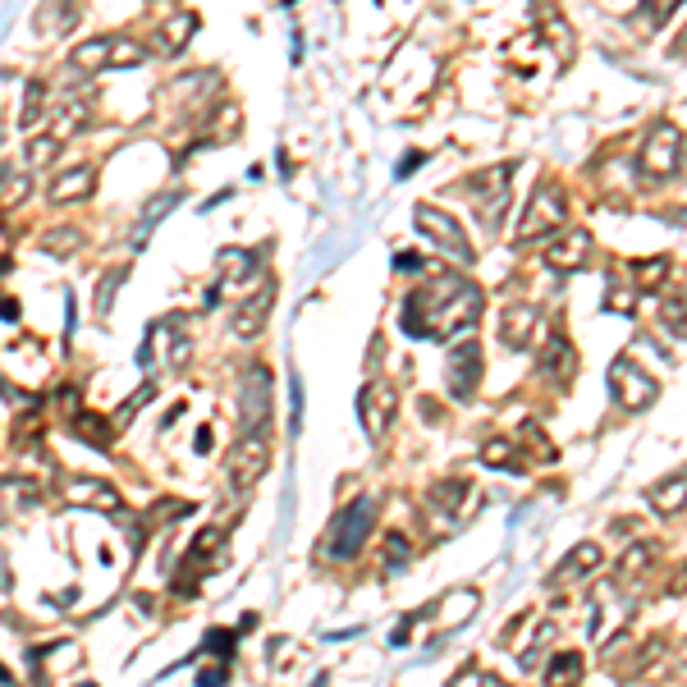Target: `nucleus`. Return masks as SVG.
Returning <instances> with one entry per match:
<instances>
[{"label": "nucleus", "instance_id": "obj_1", "mask_svg": "<svg viewBox=\"0 0 687 687\" xmlns=\"http://www.w3.org/2000/svg\"><path fill=\"white\" fill-rule=\"evenodd\" d=\"M481 289L464 276H436L404 298V330L412 339H464L481 321Z\"/></svg>", "mask_w": 687, "mask_h": 687}, {"label": "nucleus", "instance_id": "obj_2", "mask_svg": "<svg viewBox=\"0 0 687 687\" xmlns=\"http://www.w3.org/2000/svg\"><path fill=\"white\" fill-rule=\"evenodd\" d=\"M564 220H568V193H564V183L546 179V183H537V193H531V202L522 207V220L514 229V243L527 248L537 239H550L555 229H564Z\"/></svg>", "mask_w": 687, "mask_h": 687}, {"label": "nucleus", "instance_id": "obj_3", "mask_svg": "<svg viewBox=\"0 0 687 687\" xmlns=\"http://www.w3.org/2000/svg\"><path fill=\"white\" fill-rule=\"evenodd\" d=\"M151 56L147 42L138 37H125V32H110V37H88V42L73 47V69L79 73H97V69H133Z\"/></svg>", "mask_w": 687, "mask_h": 687}, {"label": "nucleus", "instance_id": "obj_4", "mask_svg": "<svg viewBox=\"0 0 687 687\" xmlns=\"http://www.w3.org/2000/svg\"><path fill=\"white\" fill-rule=\"evenodd\" d=\"M371 527H376V500L358 495V500H349V505L335 514V522H330V531H326V555H330V559H354V555L367 546Z\"/></svg>", "mask_w": 687, "mask_h": 687}, {"label": "nucleus", "instance_id": "obj_5", "mask_svg": "<svg viewBox=\"0 0 687 687\" xmlns=\"http://www.w3.org/2000/svg\"><path fill=\"white\" fill-rule=\"evenodd\" d=\"M678 166H683V133H678V125L660 120L651 133L641 138L637 175H641L646 183H669V179L678 175Z\"/></svg>", "mask_w": 687, "mask_h": 687}, {"label": "nucleus", "instance_id": "obj_6", "mask_svg": "<svg viewBox=\"0 0 687 687\" xmlns=\"http://www.w3.org/2000/svg\"><path fill=\"white\" fill-rule=\"evenodd\" d=\"M609 399H615L624 412H646L660 399V380L651 371H641L637 358H615L609 362Z\"/></svg>", "mask_w": 687, "mask_h": 687}, {"label": "nucleus", "instance_id": "obj_7", "mask_svg": "<svg viewBox=\"0 0 687 687\" xmlns=\"http://www.w3.org/2000/svg\"><path fill=\"white\" fill-rule=\"evenodd\" d=\"M266 468H271V440H266V431H243V440L225 454V477L239 495L252 490L266 477Z\"/></svg>", "mask_w": 687, "mask_h": 687}, {"label": "nucleus", "instance_id": "obj_8", "mask_svg": "<svg viewBox=\"0 0 687 687\" xmlns=\"http://www.w3.org/2000/svg\"><path fill=\"white\" fill-rule=\"evenodd\" d=\"M358 417H362L367 440H386V431L399 417V390L390 386V380H380V376L367 380V386L358 390Z\"/></svg>", "mask_w": 687, "mask_h": 687}, {"label": "nucleus", "instance_id": "obj_9", "mask_svg": "<svg viewBox=\"0 0 687 687\" xmlns=\"http://www.w3.org/2000/svg\"><path fill=\"white\" fill-rule=\"evenodd\" d=\"M481 371H486V358H481V344L468 335V339H454V349L445 358V386L454 399H472L477 386H481Z\"/></svg>", "mask_w": 687, "mask_h": 687}, {"label": "nucleus", "instance_id": "obj_10", "mask_svg": "<svg viewBox=\"0 0 687 687\" xmlns=\"http://www.w3.org/2000/svg\"><path fill=\"white\" fill-rule=\"evenodd\" d=\"M412 225L422 229V235L440 248V252H449V257H458V261H472V243H468V229L458 225L449 211H440V207H431V202H422L412 211Z\"/></svg>", "mask_w": 687, "mask_h": 687}, {"label": "nucleus", "instance_id": "obj_11", "mask_svg": "<svg viewBox=\"0 0 687 687\" xmlns=\"http://www.w3.org/2000/svg\"><path fill=\"white\" fill-rule=\"evenodd\" d=\"M541 261L559 276L583 271V266L591 261V235L587 229H555V235L546 239V248H541Z\"/></svg>", "mask_w": 687, "mask_h": 687}, {"label": "nucleus", "instance_id": "obj_12", "mask_svg": "<svg viewBox=\"0 0 687 687\" xmlns=\"http://www.w3.org/2000/svg\"><path fill=\"white\" fill-rule=\"evenodd\" d=\"M271 386H276L271 367L252 362L248 376H243V395H239V404H243V431H266V427H271Z\"/></svg>", "mask_w": 687, "mask_h": 687}, {"label": "nucleus", "instance_id": "obj_13", "mask_svg": "<svg viewBox=\"0 0 687 687\" xmlns=\"http://www.w3.org/2000/svg\"><path fill=\"white\" fill-rule=\"evenodd\" d=\"M509 179H514V161H505V166H486V170H477V175L464 179V193L481 202V211H486L490 225H495V211H500L505 198H509Z\"/></svg>", "mask_w": 687, "mask_h": 687}, {"label": "nucleus", "instance_id": "obj_14", "mask_svg": "<svg viewBox=\"0 0 687 687\" xmlns=\"http://www.w3.org/2000/svg\"><path fill=\"white\" fill-rule=\"evenodd\" d=\"M537 330H541V308H531V302H509V308L500 312V326H495L500 344L514 354L531 349V344H537Z\"/></svg>", "mask_w": 687, "mask_h": 687}, {"label": "nucleus", "instance_id": "obj_15", "mask_svg": "<svg viewBox=\"0 0 687 687\" xmlns=\"http://www.w3.org/2000/svg\"><path fill=\"white\" fill-rule=\"evenodd\" d=\"M271 308H276V280H271V276H257L252 293L239 302V312H235V335H239V339L261 335V326H266V317H271Z\"/></svg>", "mask_w": 687, "mask_h": 687}, {"label": "nucleus", "instance_id": "obj_16", "mask_svg": "<svg viewBox=\"0 0 687 687\" xmlns=\"http://www.w3.org/2000/svg\"><path fill=\"white\" fill-rule=\"evenodd\" d=\"M64 490V500L69 505H79V509H101V514H125V500H120V490L97 481V477H64L60 481Z\"/></svg>", "mask_w": 687, "mask_h": 687}, {"label": "nucleus", "instance_id": "obj_17", "mask_svg": "<svg viewBox=\"0 0 687 687\" xmlns=\"http://www.w3.org/2000/svg\"><path fill=\"white\" fill-rule=\"evenodd\" d=\"M37 500H42V486H37L32 477H19V472L0 477V527L14 522L28 509H37Z\"/></svg>", "mask_w": 687, "mask_h": 687}, {"label": "nucleus", "instance_id": "obj_18", "mask_svg": "<svg viewBox=\"0 0 687 687\" xmlns=\"http://www.w3.org/2000/svg\"><path fill=\"white\" fill-rule=\"evenodd\" d=\"M220 550H225V537H220V531H216V527L198 531V541H193V550H188V555H183V568H179V572H183V583H179V591H193V587H198V578H202V572H198V568H202V564H211V559H216Z\"/></svg>", "mask_w": 687, "mask_h": 687}, {"label": "nucleus", "instance_id": "obj_19", "mask_svg": "<svg viewBox=\"0 0 687 687\" xmlns=\"http://www.w3.org/2000/svg\"><path fill=\"white\" fill-rule=\"evenodd\" d=\"M51 202H83V198H92L97 193V170L92 166H73V170H60L56 179H51Z\"/></svg>", "mask_w": 687, "mask_h": 687}, {"label": "nucleus", "instance_id": "obj_20", "mask_svg": "<svg viewBox=\"0 0 687 687\" xmlns=\"http://www.w3.org/2000/svg\"><path fill=\"white\" fill-rule=\"evenodd\" d=\"M646 500H651V509H656L660 518L683 514V509H687V468H678V472L660 477L651 490H646Z\"/></svg>", "mask_w": 687, "mask_h": 687}, {"label": "nucleus", "instance_id": "obj_21", "mask_svg": "<svg viewBox=\"0 0 687 687\" xmlns=\"http://www.w3.org/2000/svg\"><path fill=\"white\" fill-rule=\"evenodd\" d=\"M183 202V193L179 188H166V193H157V198H147V207H142V216H138V225H133V248H147V239H151V229H157L175 207Z\"/></svg>", "mask_w": 687, "mask_h": 687}, {"label": "nucleus", "instance_id": "obj_22", "mask_svg": "<svg viewBox=\"0 0 687 687\" xmlns=\"http://www.w3.org/2000/svg\"><path fill=\"white\" fill-rule=\"evenodd\" d=\"M605 564V550L596 541H583V546H572L564 555V564L555 568V583H572V578H591V572H600Z\"/></svg>", "mask_w": 687, "mask_h": 687}, {"label": "nucleus", "instance_id": "obj_23", "mask_svg": "<svg viewBox=\"0 0 687 687\" xmlns=\"http://www.w3.org/2000/svg\"><path fill=\"white\" fill-rule=\"evenodd\" d=\"M572 371H578V354H572L568 335H564V330H555V335H550V344L541 349V376H550V380H559V386H564V380H568Z\"/></svg>", "mask_w": 687, "mask_h": 687}, {"label": "nucleus", "instance_id": "obj_24", "mask_svg": "<svg viewBox=\"0 0 687 687\" xmlns=\"http://www.w3.org/2000/svg\"><path fill=\"white\" fill-rule=\"evenodd\" d=\"M481 464L495 468V472H514V477H522V472H527V454H522L514 440H505V436H490V440L481 445Z\"/></svg>", "mask_w": 687, "mask_h": 687}, {"label": "nucleus", "instance_id": "obj_25", "mask_svg": "<svg viewBox=\"0 0 687 687\" xmlns=\"http://www.w3.org/2000/svg\"><path fill=\"white\" fill-rule=\"evenodd\" d=\"M477 605H481V591H472V587H454V591H445L440 596V628H458V624H468L472 615H477Z\"/></svg>", "mask_w": 687, "mask_h": 687}, {"label": "nucleus", "instance_id": "obj_26", "mask_svg": "<svg viewBox=\"0 0 687 687\" xmlns=\"http://www.w3.org/2000/svg\"><path fill=\"white\" fill-rule=\"evenodd\" d=\"M198 32V19L193 14H179V19H166L161 28H157V37H151V51L157 56H179L183 47H188V37Z\"/></svg>", "mask_w": 687, "mask_h": 687}, {"label": "nucleus", "instance_id": "obj_27", "mask_svg": "<svg viewBox=\"0 0 687 687\" xmlns=\"http://www.w3.org/2000/svg\"><path fill=\"white\" fill-rule=\"evenodd\" d=\"M220 285H239V289H248L252 285V276H257V252H248V248H220Z\"/></svg>", "mask_w": 687, "mask_h": 687}, {"label": "nucleus", "instance_id": "obj_28", "mask_svg": "<svg viewBox=\"0 0 687 687\" xmlns=\"http://www.w3.org/2000/svg\"><path fill=\"white\" fill-rule=\"evenodd\" d=\"M468 495H472V481H468V477H445V481H436V486H431L427 500H431L440 514L458 518V514L468 509Z\"/></svg>", "mask_w": 687, "mask_h": 687}, {"label": "nucleus", "instance_id": "obj_29", "mask_svg": "<svg viewBox=\"0 0 687 687\" xmlns=\"http://www.w3.org/2000/svg\"><path fill=\"white\" fill-rule=\"evenodd\" d=\"M651 564H656V546H651V541H633V546L619 555V564H615V578H619V583H641L646 572H651Z\"/></svg>", "mask_w": 687, "mask_h": 687}, {"label": "nucleus", "instance_id": "obj_30", "mask_svg": "<svg viewBox=\"0 0 687 687\" xmlns=\"http://www.w3.org/2000/svg\"><path fill=\"white\" fill-rule=\"evenodd\" d=\"M64 151V133H28V147H23V166L28 170H47L56 157Z\"/></svg>", "mask_w": 687, "mask_h": 687}, {"label": "nucleus", "instance_id": "obj_31", "mask_svg": "<svg viewBox=\"0 0 687 687\" xmlns=\"http://www.w3.org/2000/svg\"><path fill=\"white\" fill-rule=\"evenodd\" d=\"M114 431H120V427H114L110 417H97V412H73V436L88 440V445H97V449H106Z\"/></svg>", "mask_w": 687, "mask_h": 687}, {"label": "nucleus", "instance_id": "obj_32", "mask_svg": "<svg viewBox=\"0 0 687 687\" xmlns=\"http://www.w3.org/2000/svg\"><path fill=\"white\" fill-rule=\"evenodd\" d=\"M669 271H674V261L665 252L660 257H641V261H633V285L637 289H665Z\"/></svg>", "mask_w": 687, "mask_h": 687}, {"label": "nucleus", "instance_id": "obj_33", "mask_svg": "<svg viewBox=\"0 0 687 687\" xmlns=\"http://www.w3.org/2000/svg\"><path fill=\"white\" fill-rule=\"evenodd\" d=\"M555 637H559V624H555V619H546V624L537 619V628H531V641H527V651H518V665H522V669L531 674V669H537V665H541V656H546V646H550Z\"/></svg>", "mask_w": 687, "mask_h": 687}, {"label": "nucleus", "instance_id": "obj_34", "mask_svg": "<svg viewBox=\"0 0 687 687\" xmlns=\"http://www.w3.org/2000/svg\"><path fill=\"white\" fill-rule=\"evenodd\" d=\"M656 312H660V326L674 339H687V293H665Z\"/></svg>", "mask_w": 687, "mask_h": 687}, {"label": "nucleus", "instance_id": "obj_35", "mask_svg": "<svg viewBox=\"0 0 687 687\" xmlns=\"http://www.w3.org/2000/svg\"><path fill=\"white\" fill-rule=\"evenodd\" d=\"M683 6V0H641V10L633 14V23L641 28V32H656V28H665L669 23V14Z\"/></svg>", "mask_w": 687, "mask_h": 687}, {"label": "nucleus", "instance_id": "obj_36", "mask_svg": "<svg viewBox=\"0 0 687 687\" xmlns=\"http://www.w3.org/2000/svg\"><path fill=\"white\" fill-rule=\"evenodd\" d=\"M42 110H47V83H42V79H32V83L23 88V106H19V125H23V129H32L37 120H42Z\"/></svg>", "mask_w": 687, "mask_h": 687}, {"label": "nucleus", "instance_id": "obj_37", "mask_svg": "<svg viewBox=\"0 0 687 687\" xmlns=\"http://www.w3.org/2000/svg\"><path fill=\"white\" fill-rule=\"evenodd\" d=\"M583 678V656L578 651H555L546 665V683H572Z\"/></svg>", "mask_w": 687, "mask_h": 687}, {"label": "nucleus", "instance_id": "obj_38", "mask_svg": "<svg viewBox=\"0 0 687 687\" xmlns=\"http://www.w3.org/2000/svg\"><path fill=\"white\" fill-rule=\"evenodd\" d=\"M129 280V271H125V266H120V271H110V276H101L97 280V317H110V308H114V293H120V285Z\"/></svg>", "mask_w": 687, "mask_h": 687}, {"label": "nucleus", "instance_id": "obj_39", "mask_svg": "<svg viewBox=\"0 0 687 687\" xmlns=\"http://www.w3.org/2000/svg\"><path fill=\"white\" fill-rule=\"evenodd\" d=\"M151 399H157V386H151V380H147V386H142L138 395H129V399H125L120 408H114V417H110V422H114V427H125L129 417H133V412H142V408H147Z\"/></svg>", "mask_w": 687, "mask_h": 687}, {"label": "nucleus", "instance_id": "obj_40", "mask_svg": "<svg viewBox=\"0 0 687 687\" xmlns=\"http://www.w3.org/2000/svg\"><path fill=\"white\" fill-rule=\"evenodd\" d=\"M79 243H83L79 229H51V235H47V252H56V257L79 252Z\"/></svg>", "mask_w": 687, "mask_h": 687}, {"label": "nucleus", "instance_id": "obj_41", "mask_svg": "<svg viewBox=\"0 0 687 687\" xmlns=\"http://www.w3.org/2000/svg\"><path fill=\"white\" fill-rule=\"evenodd\" d=\"M633 298H637V285H628V280H619V285H609V293H605V308L609 312H633Z\"/></svg>", "mask_w": 687, "mask_h": 687}, {"label": "nucleus", "instance_id": "obj_42", "mask_svg": "<svg viewBox=\"0 0 687 687\" xmlns=\"http://www.w3.org/2000/svg\"><path fill=\"white\" fill-rule=\"evenodd\" d=\"M207 651L211 656H220V660H235V633H225V628H216V633H207Z\"/></svg>", "mask_w": 687, "mask_h": 687}, {"label": "nucleus", "instance_id": "obj_43", "mask_svg": "<svg viewBox=\"0 0 687 687\" xmlns=\"http://www.w3.org/2000/svg\"><path fill=\"white\" fill-rule=\"evenodd\" d=\"M408 559H412V546H408V541H404V537H399V531H395V537H390V541H386V564H390V568H395V572H399V568H404V564H408Z\"/></svg>", "mask_w": 687, "mask_h": 687}, {"label": "nucleus", "instance_id": "obj_44", "mask_svg": "<svg viewBox=\"0 0 687 687\" xmlns=\"http://www.w3.org/2000/svg\"><path fill=\"white\" fill-rule=\"evenodd\" d=\"M669 674H674L678 683H687V641H678V651H674V660H669Z\"/></svg>", "mask_w": 687, "mask_h": 687}, {"label": "nucleus", "instance_id": "obj_45", "mask_svg": "<svg viewBox=\"0 0 687 687\" xmlns=\"http://www.w3.org/2000/svg\"><path fill=\"white\" fill-rule=\"evenodd\" d=\"M669 591H674V596H683V591H687V564H678V572H674V583H669Z\"/></svg>", "mask_w": 687, "mask_h": 687}, {"label": "nucleus", "instance_id": "obj_46", "mask_svg": "<svg viewBox=\"0 0 687 687\" xmlns=\"http://www.w3.org/2000/svg\"><path fill=\"white\" fill-rule=\"evenodd\" d=\"M0 321H19V302H14V298L0 302Z\"/></svg>", "mask_w": 687, "mask_h": 687}, {"label": "nucleus", "instance_id": "obj_47", "mask_svg": "<svg viewBox=\"0 0 687 687\" xmlns=\"http://www.w3.org/2000/svg\"><path fill=\"white\" fill-rule=\"evenodd\" d=\"M198 683H225V665H216V669H202V674H198Z\"/></svg>", "mask_w": 687, "mask_h": 687}, {"label": "nucleus", "instance_id": "obj_48", "mask_svg": "<svg viewBox=\"0 0 687 687\" xmlns=\"http://www.w3.org/2000/svg\"><path fill=\"white\" fill-rule=\"evenodd\" d=\"M193 445H198V454H207V449H211V431H207V427H202V431H198V440H193Z\"/></svg>", "mask_w": 687, "mask_h": 687}, {"label": "nucleus", "instance_id": "obj_49", "mask_svg": "<svg viewBox=\"0 0 687 687\" xmlns=\"http://www.w3.org/2000/svg\"><path fill=\"white\" fill-rule=\"evenodd\" d=\"M0 683H14V674H10L6 665H0Z\"/></svg>", "mask_w": 687, "mask_h": 687}]
</instances>
